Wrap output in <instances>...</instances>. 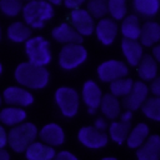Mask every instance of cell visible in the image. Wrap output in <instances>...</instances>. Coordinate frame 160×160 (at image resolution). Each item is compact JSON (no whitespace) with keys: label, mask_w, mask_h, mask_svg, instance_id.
<instances>
[{"label":"cell","mask_w":160,"mask_h":160,"mask_svg":"<svg viewBox=\"0 0 160 160\" xmlns=\"http://www.w3.org/2000/svg\"><path fill=\"white\" fill-rule=\"evenodd\" d=\"M14 78L19 86H22L28 90H40L49 84L50 74L44 66H36L24 61L15 68Z\"/></svg>","instance_id":"obj_1"},{"label":"cell","mask_w":160,"mask_h":160,"mask_svg":"<svg viewBox=\"0 0 160 160\" xmlns=\"http://www.w3.org/2000/svg\"><path fill=\"white\" fill-rule=\"evenodd\" d=\"M54 6L45 0H32L25 2L21 10L24 22L32 29H42L54 18Z\"/></svg>","instance_id":"obj_2"},{"label":"cell","mask_w":160,"mask_h":160,"mask_svg":"<svg viewBox=\"0 0 160 160\" xmlns=\"http://www.w3.org/2000/svg\"><path fill=\"white\" fill-rule=\"evenodd\" d=\"M38 128L30 121H24L8 131V146L15 152H24L30 144L36 141Z\"/></svg>","instance_id":"obj_3"},{"label":"cell","mask_w":160,"mask_h":160,"mask_svg":"<svg viewBox=\"0 0 160 160\" xmlns=\"http://www.w3.org/2000/svg\"><path fill=\"white\" fill-rule=\"evenodd\" d=\"M24 46L25 55L28 58V62L36 65V66H44L49 65L52 59L50 42L40 35L31 36L29 40H26Z\"/></svg>","instance_id":"obj_4"},{"label":"cell","mask_w":160,"mask_h":160,"mask_svg":"<svg viewBox=\"0 0 160 160\" xmlns=\"http://www.w3.org/2000/svg\"><path fill=\"white\" fill-rule=\"evenodd\" d=\"M86 58L88 51L81 44H68L59 52V65L64 70H72L80 66Z\"/></svg>","instance_id":"obj_5"},{"label":"cell","mask_w":160,"mask_h":160,"mask_svg":"<svg viewBox=\"0 0 160 160\" xmlns=\"http://www.w3.org/2000/svg\"><path fill=\"white\" fill-rule=\"evenodd\" d=\"M55 101L66 118H72L79 110V94L75 89L69 86H60L55 91Z\"/></svg>","instance_id":"obj_6"},{"label":"cell","mask_w":160,"mask_h":160,"mask_svg":"<svg viewBox=\"0 0 160 160\" xmlns=\"http://www.w3.org/2000/svg\"><path fill=\"white\" fill-rule=\"evenodd\" d=\"M2 102H5L9 106H16V108H28L32 105L35 98L32 92L22 86L19 85H10L4 89L2 94Z\"/></svg>","instance_id":"obj_7"},{"label":"cell","mask_w":160,"mask_h":160,"mask_svg":"<svg viewBox=\"0 0 160 160\" xmlns=\"http://www.w3.org/2000/svg\"><path fill=\"white\" fill-rule=\"evenodd\" d=\"M129 74L128 66L120 60H108L99 65L98 75L101 81L111 82L118 79H122Z\"/></svg>","instance_id":"obj_8"},{"label":"cell","mask_w":160,"mask_h":160,"mask_svg":"<svg viewBox=\"0 0 160 160\" xmlns=\"http://www.w3.org/2000/svg\"><path fill=\"white\" fill-rule=\"evenodd\" d=\"M70 20H71V26L81 36H89L95 30V24H94L92 16L84 9L71 10Z\"/></svg>","instance_id":"obj_9"},{"label":"cell","mask_w":160,"mask_h":160,"mask_svg":"<svg viewBox=\"0 0 160 160\" xmlns=\"http://www.w3.org/2000/svg\"><path fill=\"white\" fill-rule=\"evenodd\" d=\"M78 136L81 144L91 149H99L108 144V135L104 131H100L94 126L81 128Z\"/></svg>","instance_id":"obj_10"},{"label":"cell","mask_w":160,"mask_h":160,"mask_svg":"<svg viewBox=\"0 0 160 160\" xmlns=\"http://www.w3.org/2000/svg\"><path fill=\"white\" fill-rule=\"evenodd\" d=\"M148 94H149V88L142 81H135L131 91L124 98L122 104L125 109L129 111L138 110L148 99Z\"/></svg>","instance_id":"obj_11"},{"label":"cell","mask_w":160,"mask_h":160,"mask_svg":"<svg viewBox=\"0 0 160 160\" xmlns=\"http://www.w3.org/2000/svg\"><path fill=\"white\" fill-rule=\"evenodd\" d=\"M38 136L40 138L41 142H44L51 148L61 145L65 140L64 130L60 128V125H58L55 122L44 125L40 129V131H38Z\"/></svg>","instance_id":"obj_12"},{"label":"cell","mask_w":160,"mask_h":160,"mask_svg":"<svg viewBox=\"0 0 160 160\" xmlns=\"http://www.w3.org/2000/svg\"><path fill=\"white\" fill-rule=\"evenodd\" d=\"M118 24L112 19H100V21L95 25V34L101 44L104 45H111L118 35Z\"/></svg>","instance_id":"obj_13"},{"label":"cell","mask_w":160,"mask_h":160,"mask_svg":"<svg viewBox=\"0 0 160 160\" xmlns=\"http://www.w3.org/2000/svg\"><path fill=\"white\" fill-rule=\"evenodd\" d=\"M51 36L55 41L68 45V44H81L82 42V36L79 35L75 29L68 24V22H61L60 25L55 26L51 31Z\"/></svg>","instance_id":"obj_14"},{"label":"cell","mask_w":160,"mask_h":160,"mask_svg":"<svg viewBox=\"0 0 160 160\" xmlns=\"http://www.w3.org/2000/svg\"><path fill=\"white\" fill-rule=\"evenodd\" d=\"M101 98H102L101 90L98 86V84L92 80L85 81L82 86V99H84V102L89 108L88 109L89 114H95L96 109L100 106Z\"/></svg>","instance_id":"obj_15"},{"label":"cell","mask_w":160,"mask_h":160,"mask_svg":"<svg viewBox=\"0 0 160 160\" xmlns=\"http://www.w3.org/2000/svg\"><path fill=\"white\" fill-rule=\"evenodd\" d=\"M26 111L22 108L16 106H5L0 109V124L2 126L14 128L19 124H22L26 121Z\"/></svg>","instance_id":"obj_16"},{"label":"cell","mask_w":160,"mask_h":160,"mask_svg":"<svg viewBox=\"0 0 160 160\" xmlns=\"http://www.w3.org/2000/svg\"><path fill=\"white\" fill-rule=\"evenodd\" d=\"M136 156L139 160H160V136H149L138 149Z\"/></svg>","instance_id":"obj_17"},{"label":"cell","mask_w":160,"mask_h":160,"mask_svg":"<svg viewBox=\"0 0 160 160\" xmlns=\"http://www.w3.org/2000/svg\"><path fill=\"white\" fill-rule=\"evenodd\" d=\"M24 152L26 160H52L56 154L54 148L41 141H34Z\"/></svg>","instance_id":"obj_18"},{"label":"cell","mask_w":160,"mask_h":160,"mask_svg":"<svg viewBox=\"0 0 160 160\" xmlns=\"http://www.w3.org/2000/svg\"><path fill=\"white\" fill-rule=\"evenodd\" d=\"M32 30L24 21H14L6 29V36L11 42L21 44L31 38Z\"/></svg>","instance_id":"obj_19"},{"label":"cell","mask_w":160,"mask_h":160,"mask_svg":"<svg viewBox=\"0 0 160 160\" xmlns=\"http://www.w3.org/2000/svg\"><path fill=\"white\" fill-rule=\"evenodd\" d=\"M121 50L131 66H138L142 58V45L138 40H128L122 39L121 41Z\"/></svg>","instance_id":"obj_20"},{"label":"cell","mask_w":160,"mask_h":160,"mask_svg":"<svg viewBox=\"0 0 160 160\" xmlns=\"http://www.w3.org/2000/svg\"><path fill=\"white\" fill-rule=\"evenodd\" d=\"M140 44L142 46H152L160 41V24L155 21H146L141 26Z\"/></svg>","instance_id":"obj_21"},{"label":"cell","mask_w":160,"mask_h":160,"mask_svg":"<svg viewBox=\"0 0 160 160\" xmlns=\"http://www.w3.org/2000/svg\"><path fill=\"white\" fill-rule=\"evenodd\" d=\"M138 74L144 81H150L156 78L158 62L151 55H142L140 62L138 64Z\"/></svg>","instance_id":"obj_22"},{"label":"cell","mask_w":160,"mask_h":160,"mask_svg":"<svg viewBox=\"0 0 160 160\" xmlns=\"http://www.w3.org/2000/svg\"><path fill=\"white\" fill-rule=\"evenodd\" d=\"M140 22L136 15H128L122 19V24H121V34L124 36V39L128 40H139L140 38Z\"/></svg>","instance_id":"obj_23"},{"label":"cell","mask_w":160,"mask_h":160,"mask_svg":"<svg viewBox=\"0 0 160 160\" xmlns=\"http://www.w3.org/2000/svg\"><path fill=\"white\" fill-rule=\"evenodd\" d=\"M100 108L102 114L109 119H116L120 115V102L118 98L111 94H105L101 98Z\"/></svg>","instance_id":"obj_24"},{"label":"cell","mask_w":160,"mask_h":160,"mask_svg":"<svg viewBox=\"0 0 160 160\" xmlns=\"http://www.w3.org/2000/svg\"><path fill=\"white\" fill-rule=\"evenodd\" d=\"M148 135H149V128H148V125L144 124V122H140L128 135V138H126L128 145L130 148H139L148 139Z\"/></svg>","instance_id":"obj_25"},{"label":"cell","mask_w":160,"mask_h":160,"mask_svg":"<svg viewBox=\"0 0 160 160\" xmlns=\"http://www.w3.org/2000/svg\"><path fill=\"white\" fill-rule=\"evenodd\" d=\"M130 128H131V121L130 122H124V121L111 122V125L109 128L111 139L118 144L124 142L126 140L129 132H130Z\"/></svg>","instance_id":"obj_26"},{"label":"cell","mask_w":160,"mask_h":160,"mask_svg":"<svg viewBox=\"0 0 160 160\" xmlns=\"http://www.w3.org/2000/svg\"><path fill=\"white\" fill-rule=\"evenodd\" d=\"M134 9L142 16H154L160 9V0H134Z\"/></svg>","instance_id":"obj_27"},{"label":"cell","mask_w":160,"mask_h":160,"mask_svg":"<svg viewBox=\"0 0 160 160\" xmlns=\"http://www.w3.org/2000/svg\"><path fill=\"white\" fill-rule=\"evenodd\" d=\"M142 112L151 120L160 121V98H149L141 105Z\"/></svg>","instance_id":"obj_28"},{"label":"cell","mask_w":160,"mask_h":160,"mask_svg":"<svg viewBox=\"0 0 160 160\" xmlns=\"http://www.w3.org/2000/svg\"><path fill=\"white\" fill-rule=\"evenodd\" d=\"M132 85H134V81L131 79H118L115 81H111L110 82V91H111V95L114 96H126L131 89H132Z\"/></svg>","instance_id":"obj_29"},{"label":"cell","mask_w":160,"mask_h":160,"mask_svg":"<svg viewBox=\"0 0 160 160\" xmlns=\"http://www.w3.org/2000/svg\"><path fill=\"white\" fill-rule=\"evenodd\" d=\"M22 6V0H0V11L8 18H15L21 14Z\"/></svg>","instance_id":"obj_30"},{"label":"cell","mask_w":160,"mask_h":160,"mask_svg":"<svg viewBox=\"0 0 160 160\" xmlns=\"http://www.w3.org/2000/svg\"><path fill=\"white\" fill-rule=\"evenodd\" d=\"M126 11V0H108V12H110L112 20H122Z\"/></svg>","instance_id":"obj_31"},{"label":"cell","mask_w":160,"mask_h":160,"mask_svg":"<svg viewBox=\"0 0 160 160\" xmlns=\"http://www.w3.org/2000/svg\"><path fill=\"white\" fill-rule=\"evenodd\" d=\"M86 11L92 16V19H104L108 14V0H90L88 2Z\"/></svg>","instance_id":"obj_32"},{"label":"cell","mask_w":160,"mask_h":160,"mask_svg":"<svg viewBox=\"0 0 160 160\" xmlns=\"http://www.w3.org/2000/svg\"><path fill=\"white\" fill-rule=\"evenodd\" d=\"M86 0H62V4L65 5V8H68L70 10H76V9H80V6Z\"/></svg>","instance_id":"obj_33"},{"label":"cell","mask_w":160,"mask_h":160,"mask_svg":"<svg viewBox=\"0 0 160 160\" xmlns=\"http://www.w3.org/2000/svg\"><path fill=\"white\" fill-rule=\"evenodd\" d=\"M52 160H78V158L70 151H60L55 154V158Z\"/></svg>","instance_id":"obj_34"},{"label":"cell","mask_w":160,"mask_h":160,"mask_svg":"<svg viewBox=\"0 0 160 160\" xmlns=\"http://www.w3.org/2000/svg\"><path fill=\"white\" fill-rule=\"evenodd\" d=\"M8 146V131L5 126L0 124V150H4Z\"/></svg>","instance_id":"obj_35"},{"label":"cell","mask_w":160,"mask_h":160,"mask_svg":"<svg viewBox=\"0 0 160 160\" xmlns=\"http://www.w3.org/2000/svg\"><path fill=\"white\" fill-rule=\"evenodd\" d=\"M150 90H151V92H152L156 98H160V76H156V78L152 80V82H151V85H150Z\"/></svg>","instance_id":"obj_36"},{"label":"cell","mask_w":160,"mask_h":160,"mask_svg":"<svg viewBox=\"0 0 160 160\" xmlns=\"http://www.w3.org/2000/svg\"><path fill=\"white\" fill-rule=\"evenodd\" d=\"M94 128H96V129L100 130V131H104V130L108 128V124H106V121H105L102 118H99V119L95 120V126H94Z\"/></svg>","instance_id":"obj_37"},{"label":"cell","mask_w":160,"mask_h":160,"mask_svg":"<svg viewBox=\"0 0 160 160\" xmlns=\"http://www.w3.org/2000/svg\"><path fill=\"white\" fill-rule=\"evenodd\" d=\"M131 118H132V112H131V111H129V110H126L125 112H122V114H121V116H120V121L130 122V121H131Z\"/></svg>","instance_id":"obj_38"},{"label":"cell","mask_w":160,"mask_h":160,"mask_svg":"<svg viewBox=\"0 0 160 160\" xmlns=\"http://www.w3.org/2000/svg\"><path fill=\"white\" fill-rule=\"evenodd\" d=\"M156 62H160V44L155 45L154 49H152V55H151Z\"/></svg>","instance_id":"obj_39"},{"label":"cell","mask_w":160,"mask_h":160,"mask_svg":"<svg viewBox=\"0 0 160 160\" xmlns=\"http://www.w3.org/2000/svg\"><path fill=\"white\" fill-rule=\"evenodd\" d=\"M0 160H10V154L6 151V149L0 150Z\"/></svg>","instance_id":"obj_40"},{"label":"cell","mask_w":160,"mask_h":160,"mask_svg":"<svg viewBox=\"0 0 160 160\" xmlns=\"http://www.w3.org/2000/svg\"><path fill=\"white\" fill-rule=\"evenodd\" d=\"M45 1H48V2L51 4L52 6H54V5H60V4L62 2V0H45Z\"/></svg>","instance_id":"obj_41"},{"label":"cell","mask_w":160,"mask_h":160,"mask_svg":"<svg viewBox=\"0 0 160 160\" xmlns=\"http://www.w3.org/2000/svg\"><path fill=\"white\" fill-rule=\"evenodd\" d=\"M2 70H4V66H2V64L0 62V76H1V74H2Z\"/></svg>","instance_id":"obj_42"},{"label":"cell","mask_w":160,"mask_h":160,"mask_svg":"<svg viewBox=\"0 0 160 160\" xmlns=\"http://www.w3.org/2000/svg\"><path fill=\"white\" fill-rule=\"evenodd\" d=\"M102 160H118V159H115V158H104Z\"/></svg>","instance_id":"obj_43"},{"label":"cell","mask_w":160,"mask_h":160,"mask_svg":"<svg viewBox=\"0 0 160 160\" xmlns=\"http://www.w3.org/2000/svg\"><path fill=\"white\" fill-rule=\"evenodd\" d=\"M1 38H2V31H1V26H0V41H1Z\"/></svg>","instance_id":"obj_44"},{"label":"cell","mask_w":160,"mask_h":160,"mask_svg":"<svg viewBox=\"0 0 160 160\" xmlns=\"http://www.w3.org/2000/svg\"><path fill=\"white\" fill-rule=\"evenodd\" d=\"M1 104H2V98H1V95H0V106H1Z\"/></svg>","instance_id":"obj_45"},{"label":"cell","mask_w":160,"mask_h":160,"mask_svg":"<svg viewBox=\"0 0 160 160\" xmlns=\"http://www.w3.org/2000/svg\"><path fill=\"white\" fill-rule=\"evenodd\" d=\"M22 1H26V2H29V1H32V0H22Z\"/></svg>","instance_id":"obj_46"}]
</instances>
